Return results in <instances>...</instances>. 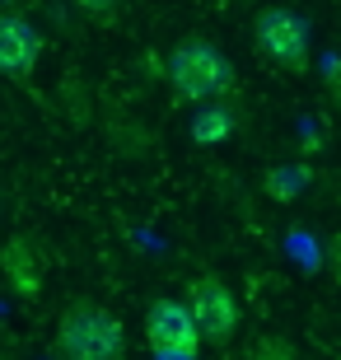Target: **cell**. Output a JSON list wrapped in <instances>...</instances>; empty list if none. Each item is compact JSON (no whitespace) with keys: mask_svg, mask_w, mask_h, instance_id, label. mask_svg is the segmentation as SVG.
Here are the masks:
<instances>
[{"mask_svg":"<svg viewBox=\"0 0 341 360\" xmlns=\"http://www.w3.org/2000/svg\"><path fill=\"white\" fill-rule=\"evenodd\" d=\"M75 5H79L84 14H89V19H108V14L117 10L122 0H75Z\"/></svg>","mask_w":341,"mask_h":360,"instance_id":"obj_10","label":"cell"},{"mask_svg":"<svg viewBox=\"0 0 341 360\" xmlns=\"http://www.w3.org/2000/svg\"><path fill=\"white\" fill-rule=\"evenodd\" d=\"M252 42H257V56L266 66L281 70H309V56H314V28L300 10H285V5H266L252 24Z\"/></svg>","mask_w":341,"mask_h":360,"instance_id":"obj_3","label":"cell"},{"mask_svg":"<svg viewBox=\"0 0 341 360\" xmlns=\"http://www.w3.org/2000/svg\"><path fill=\"white\" fill-rule=\"evenodd\" d=\"M187 309H192V319H197V328H201L206 342H234V333H238V300H234V290H229L215 271L192 276V285H187Z\"/></svg>","mask_w":341,"mask_h":360,"instance_id":"obj_5","label":"cell"},{"mask_svg":"<svg viewBox=\"0 0 341 360\" xmlns=\"http://www.w3.org/2000/svg\"><path fill=\"white\" fill-rule=\"evenodd\" d=\"M56 351L66 360H127V328L98 304H70L56 323Z\"/></svg>","mask_w":341,"mask_h":360,"instance_id":"obj_2","label":"cell"},{"mask_svg":"<svg viewBox=\"0 0 341 360\" xmlns=\"http://www.w3.org/2000/svg\"><path fill=\"white\" fill-rule=\"evenodd\" d=\"M145 342L155 356H183L192 360L201 351V328L192 319L187 300H155L145 314Z\"/></svg>","mask_w":341,"mask_h":360,"instance_id":"obj_4","label":"cell"},{"mask_svg":"<svg viewBox=\"0 0 341 360\" xmlns=\"http://www.w3.org/2000/svg\"><path fill=\"white\" fill-rule=\"evenodd\" d=\"M248 360H300V351L290 347L285 337H257L248 347Z\"/></svg>","mask_w":341,"mask_h":360,"instance_id":"obj_9","label":"cell"},{"mask_svg":"<svg viewBox=\"0 0 341 360\" xmlns=\"http://www.w3.org/2000/svg\"><path fill=\"white\" fill-rule=\"evenodd\" d=\"M234 131H238V112L220 98L201 103V112L192 117V141H201V146H224Z\"/></svg>","mask_w":341,"mask_h":360,"instance_id":"obj_8","label":"cell"},{"mask_svg":"<svg viewBox=\"0 0 341 360\" xmlns=\"http://www.w3.org/2000/svg\"><path fill=\"white\" fill-rule=\"evenodd\" d=\"M169 84L187 103H210V98H229L238 75H234V61L215 42L187 38L169 52Z\"/></svg>","mask_w":341,"mask_h":360,"instance_id":"obj_1","label":"cell"},{"mask_svg":"<svg viewBox=\"0 0 341 360\" xmlns=\"http://www.w3.org/2000/svg\"><path fill=\"white\" fill-rule=\"evenodd\" d=\"M0 271L10 281V290L19 300H38L42 295V257L28 239H10L0 248Z\"/></svg>","mask_w":341,"mask_h":360,"instance_id":"obj_7","label":"cell"},{"mask_svg":"<svg viewBox=\"0 0 341 360\" xmlns=\"http://www.w3.org/2000/svg\"><path fill=\"white\" fill-rule=\"evenodd\" d=\"M42 56V33L28 24L24 14L0 10V75H33Z\"/></svg>","mask_w":341,"mask_h":360,"instance_id":"obj_6","label":"cell"}]
</instances>
